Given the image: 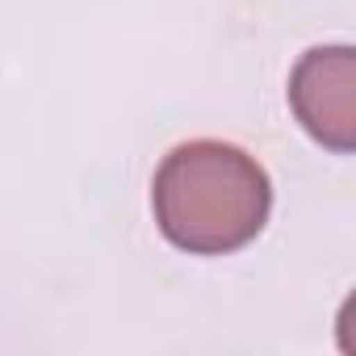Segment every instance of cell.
<instances>
[{
	"instance_id": "1",
	"label": "cell",
	"mask_w": 356,
	"mask_h": 356,
	"mask_svg": "<svg viewBox=\"0 0 356 356\" xmlns=\"http://www.w3.org/2000/svg\"><path fill=\"white\" fill-rule=\"evenodd\" d=\"M159 235L189 256L248 248L273 210V185L256 155L222 138H193L163 155L151 181Z\"/></svg>"
},
{
	"instance_id": "2",
	"label": "cell",
	"mask_w": 356,
	"mask_h": 356,
	"mask_svg": "<svg viewBox=\"0 0 356 356\" xmlns=\"http://www.w3.org/2000/svg\"><path fill=\"white\" fill-rule=\"evenodd\" d=\"M289 109L302 130L335 155L356 151V51L314 47L289 76Z\"/></svg>"
}]
</instances>
